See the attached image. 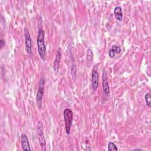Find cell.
<instances>
[{"mask_svg":"<svg viewBox=\"0 0 151 151\" xmlns=\"http://www.w3.org/2000/svg\"><path fill=\"white\" fill-rule=\"evenodd\" d=\"M37 44L38 47V54L41 59L44 60L46 54V46L44 41V32L41 28L39 29L38 30Z\"/></svg>","mask_w":151,"mask_h":151,"instance_id":"cell-1","label":"cell"},{"mask_svg":"<svg viewBox=\"0 0 151 151\" xmlns=\"http://www.w3.org/2000/svg\"><path fill=\"white\" fill-rule=\"evenodd\" d=\"M65 130L67 134H69L70 133V129L73 122V111L70 109H65L63 111Z\"/></svg>","mask_w":151,"mask_h":151,"instance_id":"cell-2","label":"cell"},{"mask_svg":"<svg viewBox=\"0 0 151 151\" xmlns=\"http://www.w3.org/2000/svg\"><path fill=\"white\" fill-rule=\"evenodd\" d=\"M37 133L38 139V141H39L41 150H46V142H45V139L44 137L43 125L40 121H39L37 123Z\"/></svg>","mask_w":151,"mask_h":151,"instance_id":"cell-3","label":"cell"},{"mask_svg":"<svg viewBox=\"0 0 151 151\" xmlns=\"http://www.w3.org/2000/svg\"><path fill=\"white\" fill-rule=\"evenodd\" d=\"M24 37H25V43L27 51L29 54L32 55V51L31 38L29 30L27 28H25L24 29Z\"/></svg>","mask_w":151,"mask_h":151,"instance_id":"cell-4","label":"cell"},{"mask_svg":"<svg viewBox=\"0 0 151 151\" xmlns=\"http://www.w3.org/2000/svg\"><path fill=\"white\" fill-rule=\"evenodd\" d=\"M44 86H45V81L42 77L40 78V83H39V87L38 88V91L37 94V103L40 105L41 104L42 98L44 94Z\"/></svg>","mask_w":151,"mask_h":151,"instance_id":"cell-5","label":"cell"},{"mask_svg":"<svg viewBox=\"0 0 151 151\" xmlns=\"http://www.w3.org/2000/svg\"><path fill=\"white\" fill-rule=\"evenodd\" d=\"M91 86L93 89L96 91L99 86V73L96 69L91 72Z\"/></svg>","mask_w":151,"mask_h":151,"instance_id":"cell-6","label":"cell"},{"mask_svg":"<svg viewBox=\"0 0 151 151\" xmlns=\"http://www.w3.org/2000/svg\"><path fill=\"white\" fill-rule=\"evenodd\" d=\"M103 90L105 94L109 95L110 93V87L108 81V77L107 73L105 71L103 72Z\"/></svg>","mask_w":151,"mask_h":151,"instance_id":"cell-7","label":"cell"},{"mask_svg":"<svg viewBox=\"0 0 151 151\" xmlns=\"http://www.w3.org/2000/svg\"><path fill=\"white\" fill-rule=\"evenodd\" d=\"M21 146L24 150H31L30 145L27 136L25 134H22L21 136Z\"/></svg>","mask_w":151,"mask_h":151,"instance_id":"cell-8","label":"cell"},{"mask_svg":"<svg viewBox=\"0 0 151 151\" xmlns=\"http://www.w3.org/2000/svg\"><path fill=\"white\" fill-rule=\"evenodd\" d=\"M61 49L60 47H58L56 57L53 64V68L54 70L57 72L58 71V69H59V64L61 60Z\"/></svg>","mask_w":151,"mask_h":151,"instance_id":"cell-9","label":"cell"},{"mask_svg":"<svg viewBox=\"0 0 151 151\" xmlns=\"http://www.w3.org/2000/svg\"><path fill=\"white\" fill-rule=\"evenodd\" d=\"M114 14L117 20L122 21L123 19V11L120 6H116L114 9Z\"/></svg>","mask_w":151,"mask_h":151,"instance_id":"cell-10","label":"cell"},{"mask_svg":"<svg viewBox=\"0 0 151 151\" xmlns=\"http://www.w3.org/2000/svg\"><path fill=\"white\" fill-rule=\"evenodd\" d=\"M120 52H121V48L119 46L114 45L109 50V55L110 58H113L115 56L116 54H119Z\"/></svg>","mask_w":151,"mask_h":151,"instance_id":"cell-11","label":"cell"},{"mask_svg":"<svg viewBox=\"0 0 151 151\" xmlns=\"http://www.w3.org/2000/svg\"><path fill=\"white\" fill-rule=\"evenodd\" d=\"M93 60V54L91 49H88L87 52V57H86V61L87 63V65H89L91 64Z\"/></svg>","mask_w":151,"mask_h":151,"instance_id":"cell-12","label":"cell"},{"mask_svg":"<svg viewBox=\"0 0 151 151\" xmlns=\"http://www.w3.org/2000/svg\"><path fill=\"white\" fill-rule=\"evenodd\" d=\"M145 100L146 103V105L148 106V107H151V98H150V94L149 93H147L145 96Z\"/></svg>","mask_w":151,"mask_h":151,"instance_id":"cell-13","label":"cell"},{"mask_svg":"<svg viewBox=\"0 0 151 151\" xmlns=\"http://www.w3.org/2000/svg\"><path fill=\"white\" fill-rule=\"evenodd\" d=\"M108 150H110V151L117 150L118 148L117 147L116 145L113 142H110L108 144Z\"/></svg>","mask_w":151,"mask_h":151,"instance_id":"cell-14","label":"cell"},{"mask_svg":"<svg viewBox=\"0 0 151 151\" xmlns=\"http://www.w3.org/2000/svg\"><path fill=\"white\" fill-rule=\"evenodd\" d=\"M5 41L4 39H1L0 40V47H1V48H2V47L5 45Z\"/></svg>","mask_w":151,"mask_h":151,"instance_id":"cell-15","label":"cell"},{"mask_svg":"<svg viewBox=\"0 0 151 151\" xmlns=\"http://www.w3.org/2000/svg\"><path fill=\"white\" fill-rule=\"evenodd\" d=\"M133 150H142V149H133Z\"/></svg>","mask_w":151,"mask_h":151,"instance_id":"cell-16","label":"cell"}]
</instances>
